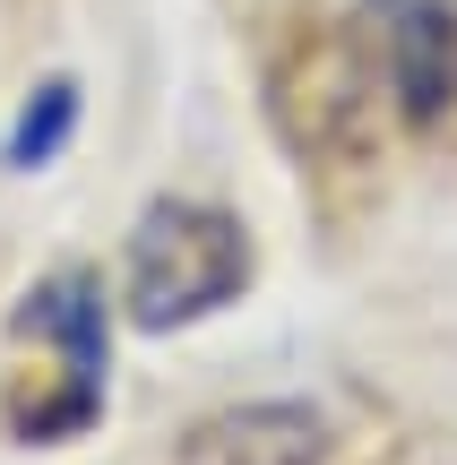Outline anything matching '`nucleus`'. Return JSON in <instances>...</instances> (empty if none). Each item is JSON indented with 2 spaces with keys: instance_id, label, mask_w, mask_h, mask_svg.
Instances as JSON below:
<instances>
[{
  "instance_id": "f257e3e1",
  "label": "nucleus",
  "mask_w": 457,
  "mask_h": 465,
  "mask_svg": "<svg viewBox=\"0 0 457 465\" xmlns=\"http://www.w3.org/2000/svg\"><path fill=\"white\" fill-rule=\"evenodd\" d=\"M251 276V242L224 207L199 199H155L130 232V319L138 328H190L224 311Z\"/></svg>"
},
{
  "instance_id": "f03ea898",
  "label": "nucleus",
  "mask_w": 457,
  "mask_h": 465,
  "mask_svg": "<svg viewBox=\"0 0 457 465\" xmlns=\"http://www.w3.org/2000/svg\"><path fill=\"white\" fill-rule=\"evenodd\" d=\"M354 78L397 104V121L432 130L457 95V17L449 0H363L354 17Z\"/></svg>"
},
{
  "instance_id": "7ed1b4c3",
  "label": "nucleus",
  "mask_w": 457,
  "mask_h": 465,
  "mask_svg": "<svg viewBox=\"0 0 457 465\" xmlns=\"http://www.w3.org/2000/svg\"><path fill=\"white\" fill-rule=\"evenodd\" d=\"M17 336H35V345L61 353V380H69V397H78L86 414L104 405V302H95V284H86L78 267L26 284V302H17Z\"/></svg>"
},
{
  "instance_id": "20e7f679",
  "label": "nucleus",
  "mask_w": 457,
  "mask_h": 465,
  "mask_svg": "<svg viewBox=\"0 0 457 465\" xmlns=\"http://www.w3.org/2000/svg\"><path fill=\"white\" fill-rule=\"evenodd\" d=\"M182 465H328V422L311 405H233L182 440Z\"/></svg>"
},
{
  "instance_id": "39448f33",
  "label": "nucleus",
  "mask_w": 457,
  "mask_h": 465,
  "mask_svg": "<svg viewBox=\"0 0 457 465\" xmlns=\"http://www.w3.org/2000/svg\"><path fill=\"white\" fill-rule=\"evenodd\" d=\"M69 130H78V86H69V78L35 86V104L17 113V130H9V164H17V173L52 164V155L69 147Z\"/></svg>"
}]
</instances>
